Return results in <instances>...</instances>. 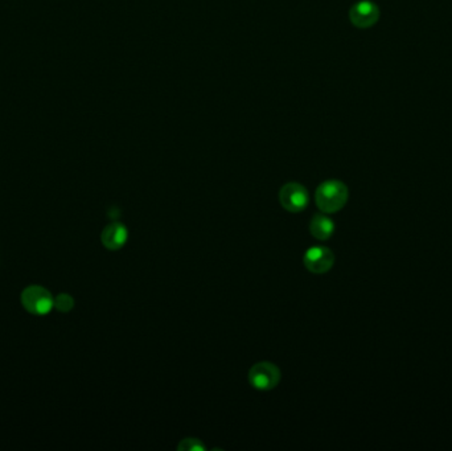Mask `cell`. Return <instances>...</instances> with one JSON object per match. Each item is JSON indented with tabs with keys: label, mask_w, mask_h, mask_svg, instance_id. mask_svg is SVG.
<instances>
[{
	"label": "cell",
	"mask_w": 452,
	"mask_h": 451,
	"mask_svg": "<svg viewBox=\"0 0 452 451\" xmlns=\"http://www.w3.org/2000/svg\"><path fill=\"white\" fill-rule=\"evenodd\" d=\"M349 192L340 180H327L321 183L315 193L318 208L324 213H336L345 207Z\"/></svg>",
	"instance_id": "obj_1"
},
{
	"label": "cell",
	"mask_w": 452,
	"mask_h": 451,
	"mask_svg": "<svg viewBox=\"0 0 452 451\" xmlns=\"http://www.w3.org/2000/svg\"><path fill=\"white\" fill-rule=\"evenodd\" d=\"M21 303L28 313L47 315L54 307V298L41 286H30L21 293Z\"/></svg>",
	"instance_id": "obj_2"
},
{
	"label": "cell",
	"mask_w": 452,
	"mask_h": 451,
	"mask_svg": "<svg viewBox=\"0 0 452 451\" xmlns=\"http://www.w3.org/2000/svg\"><path fill=\"white\" fill-rule=\"evenodd\" d=\"M281 382V371L277 365L262 362L251 366L249 382L258 390H271Z\"/></svg>",
	"instance_id": "obj_3"
},
{
	"label": "cell",
	"mask_w": 452,
	"mask_h": 451,
	"mask_svg": "<svg viewBox=\"0 0 452 451\" xmlns=\"http://www.w3.org/2000/svg\"><path fill=\"white\" fill-rule=\"evenodd\" d=\"M279 201L286 210L298 213L307 208L310 196L308 191L299 183H287L279 191Z\"/></svg>",
	"instance_id": "obj_4"
},
{
	"label": "cell",
	"mask_w": 452,
	"mask_h": 451,
	"mask_svg": "<svg viewBox=\"0 0 452 451\" xmlns=\"http://www.w3.org/2000/svg\"><path fill=\"white\" fill-rule=\"evenodd\" d=\"M304 266L315 274H324L335 263V254L325 246L310 248L304 254Z\"/></svg>",
	"instance_id": "obj_5"
},
{
	"label": "cell",
	"mask_w": 452,
	"mask_h": 451,
	"mask_svg": "<svg viewBox=\"0 0 452 451\" xmlns=\"http://www.w3.org/2000/svg\"><path fill=\"white\" fill-rule=\"evenodd\" d=\"M349 19L352 24L357 28L373 27L380 19V8L370 0H361L352 7Z\"/></svg>",
	"instance_id": "obj_6"
},
{
	"label": "cell",
	"mask_w": 452,
	"mask_h": 451,
	"mask_svg": "<svg viewBox=\"0 0 452 451\" xmlns=\"http://www.w3.org/2000/svg\"><path fill=\"white\" fill-rule=\"evenodd\" d=\"M129 239L127 228L120 223H111L106 226L100 234V240L106 249L119 250L125 246Z\"/></svg>",
	"instance_id": "obj_7"
},
{
	"label": "cell",
	"mask_w": 452,
	"mask_h": 451,
	"mask_svg": "<svg viewBox=\"0 0 452 451\" xmlns=\"http://www.w3.org/2000/svg\"><path fill=\"white\" fill-rule=\"evenodd\" d=\"M310 232H311V234L316 240L325 241V240H328L334 234V232H335V223L330 217H327L324 214H316L311 220Z\"/></svg>",
	"instance_id": "obj_8"
},
{
	"label": "cell",
	"mask_w": 452,
	"mask_h": 451,
	"mask_svg": "<svg viewBox=\"0 0 452 451\" xmlns=\"http://www.w3.org/2000/svg\"><path fill=\"white\" fill-rule=\"evenodd\" d=\"M54 307L60 313H69L74 307V299L69 294H60L54 298Z\"/></svg>",
	"instance_id": "obj_9"
},
{
	"label": "cell",
	"mask_w": 452,
	"mask_h": 451,
	"mask_svg": "<svg viewBox=\"0 0 452 451\" xmlns=\"http://www.w3.org/2000/svg\"><path fill=\"white\" fill-rule=\"evenodd\" d=\"M204 449H205V446L201 443V441L195 439V438L183 439L179 445V450L196 451L204 450Z\"/></svg>",
	"instance_id": "obj_10"
}]
</instances>
